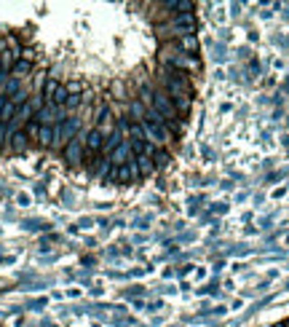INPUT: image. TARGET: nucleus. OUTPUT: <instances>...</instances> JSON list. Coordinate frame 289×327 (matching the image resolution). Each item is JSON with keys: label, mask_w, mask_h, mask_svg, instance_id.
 Listing matches in <instances>:
<instances>
[{"label": "nucleus", "mask_w": 289, "mask_h": 327, "mask_svg": "<svg viewBox=\"0 0 289 327\" xmlns=\"http://www.w3.org/2000/svg\"><path fill=\"white\" fill-rule=\"evenodd\" d=\"M153 113H161L163 115V121H177V108H174V102L172 99H169V94H166V91H155V94H153Z\"/></svg>", "instance_id": "nucleus-1"}, {"label": "nucleus", "mask_w": 289, "mask_h": 327, "mask_svg": "<svg viewBox=\"0 0 289 327\" xmlns=\"http://www.w3.org/2000/svg\"><path fill=\"white\" fill-rule=\"evenodd\" d=\"M65 161L70 163V167H78V163L83 161V134H78L75 139H70V142L65 145Z\"/></svg>", "instance_id": "nucleus-2"}, {"label": "nucleus", "mask_w": 289, "mask_h": 327, "mask_svg": "<svg viewBox=\"0 0 289 327\" xmlns=\"http://www.w3.org/2000/svg\"><path fill=\"white\" fill-rule=\"evenodd\" d=\"M30 145H32V142L27 139V134H24V129H22V132H16L14 137H11L8 150H11V153H16V156H22V153H24V150H27Z\"/></svg>", "instance_id": "nucleus-3"}, {"label": "nucleus", "mask_w": 289, "mask_h": 327, "mask_svg": "<svg viewBox=\"0 0 289 327\" xmlns=\"http://www.w3.org/2000/svg\"><path fill=\"white\" fill-rule=\"evenodd\" d=\"M30 70H32V59H24V56H22V59H16V65L11 67V75H14V78H19V80H24V78H27V73H30Z\"/></svg>", "instance_id": "nucleus-4"}, {"label": "nucleus", "mask_w": 289, "mask_h": 327, "mask_svg": "<svg viewBox=\"0 0 289 327\" xmlns=\"http://www.w3.org/2000/svg\"><path fill=\"white\" fill-rule=\"evenodd\" d=\"M150 161H153V167H166V163H169V156L163 153V150H155Z\"/></svg>", "instance_id": "nucleus-5"}]
</instances>
